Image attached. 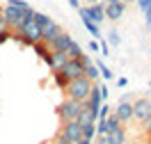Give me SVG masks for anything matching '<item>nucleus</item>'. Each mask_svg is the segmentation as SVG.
Segmentation results:
<instances>
[{
	"instance_id": "f257e3e1",
	"label": "nucleus",
	"mask_w": 151,
	"mask_h": 144,
	"mask_svg": "<svg viewBox=\"0 0 151 144\" xmlns=\"http://www.w3.org/2000/svg\"><path fill=\"white\" fill-rule=\"evenodd\" d=\"M94 82H89L85 76H78V78H71L64 87V94L66 98H73V101H80V103H85V98L89 96V89H92Z\"/></svg>"
},
{
	"instance_id": "f03ea898",
	"label": "nucleus",
	"mask_w": 151,
	"mask_h": 144,
	"mask_svg": "<svg viewBox=\"0 0 151 144\" xmlns=\"http://www.w3.org/2000/svg\"><path fill=\"white\" fill-rule=\"evenodd\" d=\"M80 110H83V103L80 101H73V98H64L60 107H57V115L62 121H76L78 115H80Z\"/></svg>"
},
{
	"instance_id": "7ed1b4c3",
	"label": "nucleus",
	"mask_w": 151,
	"mask_h": 144,
	"mask_svg": "<svg viewBox=\"0 0 151 144\" xmlns=\"http://www.w3.org/2000/svg\"><path fill=\"white\" fill-rule=\"evenodd\" d=\"M131 105H133V119H135L137 124H144V121L151 117V98L142 96L137 101H133Z\"/></svg>"
},
{
	"instance_id": "20e7f679",
	"label": "nucleus",
	"mask_w": 151,
	"mask_h": 144,
	"mask_svg": "<svg viewBox=\"0 0 151 144\" xmlns=\"http://www.w3.org/2000/svg\"><path fill=\"white\" fill-rule=\"evenodd\" d=\"M60 135H62V137H64L69 144H76L78 140H80V137H83V130H80L78 121H62Z\"/></svg>"
},
{
	"instance_id": "39448f33",
	"label": "nucleus",
	"mask_w": 151,
	"mask_h": 144,
	"mask_svg": "<svg viewBox=\"0 0 151 144\" xmlns=\"http://www.w3.org/2000/svg\"><path fill=\"white\" fill-rule=\"evenodd\" d=\"M103 11H105V21H117L124 19V14H126V5H124L122 0H117V2H110V5H103Z\"/></svg>"
},
{
	"instance_id": "423d86ee",
	"label": "nucleus",
	"mask_w": 151,
	"mask_h": 144,
	"mask_svg": "<svg viewBox=\"0 0 151 144\" xmlns=\"http://www.w3.org/2000/svg\"><path fill=\"white\" fill-rule=\"evenodd\" d=\"M112 115L119 119V124H128V121H133V105H131V101H119V103L114 105Z\"/></svg>"
},
{
	"instance_id": "0eeeda50",
	"label": "nucleus",
	"mask_w": 151,
	"mask_h": 144,
	"mask_svg": "<svg viewBox=\"0 0 151 144\" xmlns=\"http://www.w3.org/2000/svg\"><path fill=\"white\" fill-rule=\"evenodd\" d=\"M0 14L5 16V21H7V25H9V30H16L21 25V19H23V11L16 9V7H9V5H5L2 9H0Z\"/></svg>"
},
{
	"instance_id": "6e6552de",
	"label": "nucleus",
	"mask_w": 151,
	"mask_h": 144,
	"mask_svg": "<svg viewBox=\"0 0 151 144\" xmlns=\"http://www.w3.org/2000/svg\"><path fill=\"white\" fill-rule=\"evenodd\" d=\"M85 9H87V19L89 21H94V23H103L105 21V11H103V2H94V5H85Z\"/></svg>"
},
{
	"instance_id": "1a4fd4ad",
	"label": "nucleus",
	"mask_w": 151,
	"mask_h": 144,
	"mask_svg": "<svg viewBox=\"0 0 151 144\" xmlns=\"http://www.w3.org/2000/svg\"><path fill=\"white\" fill-rule=\"evenodd\" d=\"M60 71H64V73H66V78L71 80V78L83 76V73H85V67H83V64H80L78 59H66V64H64L62 69H60Z\"/></svg>"
},
{
	"instance_id": "9d476101",
	"label": "nucleus",
	"mask_w": 151,
	"mask_h": 144,
	"mask_svg": "<svg viewBox=\"0 0 151 144\" xmlns=\"http://www.w3.org/2000/svg\"><path fill=\"white\" fill-rule=\"evenodd\" d=\"M71 39H73V37H71L69 32L62 30L55 39H50V41H48V48H50V50H66V46L71 44Z\"/></svg>"
},
{
	"instance_id": "9b49d317",
	"label": "nucleus",
	"mask_w": 151,
	"mask_h": 144,
	"mask_svg": "<svg viewBox=\"0 0 151 144\" xmlns=\"http://www.w3.org/2000/svg\"><path fill=\"white\" fill-rule=\"evenodd\" d=\"M66 53L64 50H50V62H48V69L50 71H60V69L66 64Z\"/></svg>"
},
{
	"instance_id": "f8f14e48",
	"label": "nucleus",
	"mask_w": 151,
	"mask_h": 144,
	"mask_svg": "<svg viewBox=\"0 0 151 144\" xmlns=\"http://www.w3.org/2000/svg\"><path fill=\"white\" fill-rule=\"evenodd\" d=\"M105 140H108V144H126V142H128L126 128H124V126H119V128H112L110 133L105 135Z\"/></svg>"
},
{
	"instance_id": "ddd939ff",
	"label": "nucleus",
	"mask_w": 151,
	"mask_h": 144,
	"mask_svg": "<svg viewBox=\"0 0 151 144\" xmlns=\"http://www.w3.org/2000/svg\"><path fill=\"white\" fill-rule=\"evenodd\" d=\"M60 32H62V28L57 25L55 21H50L48 25H44V28H41V41H46V44H48V41H50V39H55Z\"/></svg>"
},
{
	"instance_id": "4468645a",
	"label": "nucleus",
	"mask_w": 151,
	"mask_h": 144,
	"mask_svg": "<svg viewBox=\"0 0 151 144\" xmlns=\"http://www.w3.org/2000/svg\"><path fill=\"white\" fill-rule=\"evenodd\" d=\"M32 48H35V53H37V55L44 59L46 64L50 62V48H48L46 41H37V44H32Z\"/></svg>"
},
{
	"instance_id": "2eb2a0df",
	"label": "nucleus",
	"mask_w": 151,
	"mask_h": 144,
	"mask_svg": "<svg viewBox=\"0 0 151 144\" xmlns=\"http://www.w3.org/2000/svg\"><path fill=\"white\" fill-rule=\"evenodd\" d=\"M64 53H66V57H69V59H78L80 55H83V46H80V44H78L76 39H71V44L66 46Z\"/></svg>"
},
{
	"instance_id": "dca6fc26",
	"label": "nucleus",
	"mask_w": 151,
	"mask_h": 144,
	"mask_svg": "<svg viewBox=\"0 0 151 144\" xmlns=\"http://www.w3.org/2000/svg\"><path fill=\"white\" fill-rule=\"evenodd\" d=\"M80 21H83L85 30H87V32H89L94 39H101V37H103V34H101V25H99V23H94V21H89V19H80Z\"/></svg>"
},
{
	"instance_id": "f3484780",
	"label": "nucleus",
	"mask_w": 151,
	"mask_h": 144,
	"mask_svg": "<svg viewBox=\"0 0 151 144\" xmlns=\"http://www.w3.org/2000/svg\"><path fill=\"white\" fill-rule=\"evenodd\" d=\"M83 76H85L89 82H99V80H101V73H99L96 64H92V62H89V64H85V73H83Z\"/></svg>"
},
{
	"instance_id": "a211bd4d",
	"label": "nucleus",
	"mask_w": 151,
	"mask_h": 144,
	"mask_svg": "<svg viewBox=\"0 0 151 144\" xmlns=\"http://www.w3.org/2000/svg\"><path fill=\"white\" fill-rule=\"evenodd\" d=\"M96 69H99V73H101V78H103V80H112V78H114V73L110 71V67L103 62V57L96 62Z\"/></svg>"
},
{
	"instance_id": "6ab92c4d",
	"label": "nucleus",
	"mask_w": 151,
	"mask_h": 144,
	"mask_svg": "<svg viewBox=\"0 0 151 144\" xmlns=\"http://www.w3.org/2000/svg\"><path fill=\"white\" fill-rule=\"evenodd\" d=\"M53 80H55V85L60 87V89H64L66 82H69V78H66L64 71H53Z\"/></svg>"
},
{
	"instance_id": "aec40b11",
	"label": "nucleus",
	"mask_w": 151,
	"mask_h": 144,
	"mask_svg": "<svg viewBox=\"0 0 151 144\" xmlns=\"http://www.w3.org/2000/svg\"><path fill=\"white\" fill-rule=\"evenodd\" d=\"M80 130H83V137H85V140H94V137H96V126H94V121H92V124L80 126Z\"/></svg>"
},
{
	"instance_id": "412c9836",
	"label": "nucleus",
	"mask_w": 151,
	"mask_h": 144,
	"mask_svg": "<svg viewBox=\"0 0 151 144\" xmlns=\"http://www.w3.org/2000/svg\"><path fill=\"white\" fill-rule=\"evenodd\" d=\"M32 21H35V23H37L39 28H44V25H48V23H50V16H48V14H41V11H35V16H32Z\"/></svg>"
},
{
	"instance_id": "4be33fe9",
	"label": "nucleus",
	"mask_w": 151,
	"mask_h": 144,
	"mask_svg": "<svg viewBox=\"0 0 151 144\" xmlns=\"http://www.w3.org/2000/svg\"><path fill=\"white\" fill-rule=\"evenodd\" d=\"M5 5L16 7V9H21V11H28V9H30V2H28V0H7Z\"/></svg>"
},
{
	"instance_id": "5701e85b",
	"label": "nucleus",
	"mask_w": 151,
	"mask_h": 144,
	"mask_svg": "<svg viewBox=\"0 0 151 144\" xmlns=\"http://www.w3.org/2000/svg\"><path fill=\"white\" fill-rule=\"evenodd\" d=\"M105 41H108V46H119V44H122V34H119V32H117V30H110V34H108V39H105Z\"/></svg>"
},
{
	"instance_id": "b1692460",
	"label": "nucleus",
	"mask_w": 151,
	"mask_h": 144,
	"mask_svg": "<svg viewBox=\"0 0 151 144\" xmlns=\"http://www.w3.org/2000/svg\"><path fill=\"white\" fill-rule=\"evenodd\" d=\"M105 124H108V133H110L112 128H119V126H124V124H119V119H117V117H114L112 112L105 117Z\"/></svg>"
},
{
	"instance_id": "393cba45",
	"label": "nucleus",
	"mask_w": 151,
	"mask_h": 144,
	"mask_svg": "<svg viewBox=\"0 0 151 144\" xmlns=\"http://www.w3.org/2000/svg\"><path fill=\"white\" fill-rule=\"evenodd\" d=\"M96 41H99V53H101V57H108V55H110V46H108V41H105L103 37L96 39Z\"/></svg>"
},
{
	"instance_id": "a878e982",
	"label": "nucleus",
	"mask_w": 151,
	"mask_h": 144,
	"mask_svg": "<svg viewBox=\"0 0 151 144\" xmlns=\"http://www.w3.org/2000/svg\"><path fill=\"white\" fill-rule=\"evenodd\" d=\"M110 112H112V107H110V105L103 101V103H101V107H99V115H96V119H105Z\"/></svg>"
},
{
	"instance_id": "bb28decb",
	"label": "nucleus",
	"mask_w": 151,
	"mask_h": 144,
	"mask_svg": "<svg viewBox=\"0 0 151 144\" xmlns=\"http://www.w3.org/2000/svg\"><path fill=\"white\" fill-rule=\"evenodd\" d=\"M142 14H144V25H147V30H151V5L142 11Z\"/></svg>"
},
{
	"instance_id": "cd10ccee",
	"label": "nucleus",
	"mask_w": 151,
	"mask_h": 144,
	"mask_svg": "<svg viewBox=\"0 0 151 144\" xmlns=\"http://www.w3.org/2000/svg\"><path fill=\"white\" fill-rule=\"evenodd\" d=\"M135 5H137V9H140V11H144L151 5V0H135Z\"/></svg>"
},
{
	"instance_id": "c85d7f7f",
	"label": "nucleus",
	"mask_w": 151,
	"mask_h": 144,
	"mask_svg": "<svg viewBox=\"0 0 151 144\" xmlns=\"http://www.w3.org/2000/svg\"><path fill=\"white\" fill-rule=\"evenodd\" d=\"M12 37V30H0V44H5Z\"/></svg>"
},
{
	"instance_id": "c756f323",
	"label": "nucleus",
	"mask_w": 151,
	"mask_h": 144,
	"mask_svg": "<svg viewBox=\"0 0 151 144\" xmlns=\"http://www.w3.org/2000/svg\"><path fill=\"white\" fill-rule=\"evenodd\" d=\"M87 50H92V53H99V41H96V39H92V41L87 44Z\"/></svg>"
},
{
	"instance_id": "7c9ffc66",
	"label": "nucleus",
	"mask_w": 151,
	"mask_h": 144,
	"mask_svg": "<svg viewBox=\"0 0 151 144\" xmlns=\"http://www.w3.org/2000/svg\"><path fill=\"white\" fill-rule=\"evenodd\" d=\"M126 85H128V78H117V87H119V89H124V87H126Z\"/></svg>"
},
{
	"instance_id": "2f4dec72",
	"label": "nucleus",
	"mask_w": 151,
	"mask_h": 144,
	"mask_svg": "<svg viewBox=\"0 0 151 144\" xmlns=\"http://www.w3.org/2000/svg\"><path fill=\"white\" fill-rule=\"evenodd\" d=\"M53 144H69V142H66L64 137H62V135L57 133V135H55V140H53Z\"/></svg>"
},
{
	"instance_id": "473e14b6",
	"label": "nucleus",
	"mask_w": 151,
	"mask_h": 144,
	"mask_svg": "<svg viewBox=\"0 0 151 144\" xmlns=\"http://www.w3.org/2000/svg\"><path fill=\"white\" fill-rule=\"evenodd\" d=\"M142 126H144V133H149V135H151V117H149V119H147Z\"/></svg>"
},
{
	"instance_id": "72a5a7b5",
	"label": "nucleus",
	"mask_w": 151,
	"mask_h": 144,
	"mask_svg": "<svg viewBox=\"0 0 151 144\" xmlns=\"http://www.w3.org/2000/svg\"><path fill=\"white\" fill-rule=\"evenodd\" d=\"M0 30H9V25H7V21H5L2 14H0Z\"/></svg>"
},
{
	"instance_id": "f704fd0d",
	"label": "nucleus",
	"mask_w": 151,
	"mask_h": 144,
	"mask_svg": "<svg viewBox=\"0 0 151 144\" xmlns=\"http://www.w3.org/2000/svg\"><path fill=\"white\" fill-rule=\"evenodd\" d=\"M69 5H71V7H73V9H78V7H80V5H83V2H80V0H69Z\"/></svg>"
},
{
	"instance_id": "c9c22d12",
	"label": "nucleus",
	"mask_w": 151,
	"mask_h": 144,
	"mask_svg": "<svg viewBox=\"0 0 151 144\" xmlns=\"http://www.w3.org/2000/svg\"><path fill=\"white\" fill-rule=\"evenodd\" d=\"M83 5H94V2H101V0H80Z\"/></svg>"
},
{
	"instance_id": "e433bc0d",
	"label": "nucleus",
	"mask_w": 151,
	"mask_h": 144,
	"mask_svg": "<svg viewBox=\"0 0 151 144\" xmlns=\"http://www.w3.org/2000/svg\"><path fill=\"white\" fill-rule=\"evenodd\" d=\"M126 144H147V142H142V140H128Z\"/></svg>"
},
{
	"instance_id": "4c0bfd02",
	"label": "nucleus",
	"mask_w": 151,
	"mask_h": 144,
	"mask_svg": "<svg viewBox=\"0 0 151 144\" xmlns=\"http://www.w3.org/2000/svg\"><path fill=\"white\" fill-rule=\"evenodd\" d=\"M101 2H103V5H110V2H117V0H101Z\"/></svg>"
},
{
	"instance_id": "58836bf2",
	"label": "nucleus",
	"mask_w": 151,
	"mask_h": 144,
	"mask_svg": "<svg viewBox=\"0 0 151 144\" xmlns=\"http://www.w3.org/2000/svg\"><path fill=\"white\" fill-rule=\"evenodd\" d=\"M124 5H133V2H135V0H122Z\"/></svg>"
},
{
	"instance_id": "ea45409f",
	"label": "nucleus",
	"mask_w": 151,
	"mask_h": 144,
	"mask_svg": "<svg viewBox=\"0 0 151 144\" xmlns=\"http://www.w3.org/2000/svg\"><path fill=\"white\" fill-rule=\"evenodd\" d=\"M149 89H151V80H149Z\"/></svg>"
}]
</instances>
